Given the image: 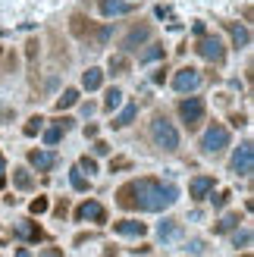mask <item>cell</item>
Segmentation results:
<instances>
[{
    "label": "cell",
    "instance_id": "6da1fadb",
    "mask_svg": "<svg viewBox=\"0 0 254 257\" xmlns=\"http://www.w3.org/2000/svg\"><path fill=\"white\" fill-rule=\"evenodd\" d=\"M122 191L135 195V198H125L122 207H138V210H151V213L173 207L176 198H179V188L163 185V182H157V179H138V182H129Z\"/></svg>",
    "mask_w": 254,
    "mask_h": 257
},
{
    "label": "cell",
    "instance_id": "d590c367",
    "mask_svg": "<svg viewBox=\"0 0 254 257\" xmlns=\"http://www.w3.org/2000/svg\"><path fill=\"white\" fill-rule=\"evenodd\" d=\"M16 257H32V254H29V251H25V248H22V251H16Z\"/></svg>",
    "mask_w": 254,
    "mask_h": 257
},
{
    "label": "cell",
    "instance_id": "7402d4cb",
    "mask_svg": "<svg viewBox=\"0 0 254 257\" xmlns=\"http://www.w3.org/2000/svg\"><path fill=\"white\" fill-rule=\"evenodd\" d=\"M69 179H72V188H75V191H88V179L82 176V170H79V166H75V170L69 173Z\"/></svg>",
    "mask_w": 254,
    "mask_h": 257
},
{
    "label": "cell",
    "instance_id": "83f0119b",
    "mask_svg": "<svg viewBox=\"0 0 254 257\" xmlns=\"http://www.w3.org/2000/svg\"><path fill=\"white\" fill-rule=\"evenodd\" d=\"M79 170H88V173H97V163H94L91 157H82V160H79Z\"/></svg>",
    "mask_w": 254,
    "mask_h": 257
},
{
    "label": "cell",
    "instance_id": "4dcf8cb0",
    "mask_svg": "<svg viewBox=\"0 0 254 257\" xmlns=\"http://www.w3.org/2000/svg\"><path fill=\"white\" fill-rule=\"evenodd\" d=\"M110 69H125V60L116 57V60H110Z\"/></svg>",
    "mask_w": 254,
    "mask_h": 257
},
{
    "label": "cell",
    "instance_id": "5b68a950",
    "mask_svg": "<svg viewBox=\"0 0 254 257\" xmlns=\"http://www.w3.org/2000/svg\"><path fill=\"white\" fill-rule=\"evenodd\" d=\"M198 54L204 57V60H213V63H220L226 57V50H223V41L217 35L207 38V35H201V41H198Z\"/></svg>",
    "mask_w": 254,
    "mask_h": 257
},
{
    "label": "cell",
    "instance_id": "ba28073f",
    "mask_svg": "<svg viewBox=\"0 0 254 257\" xmlns=\"http://www.w3.org/2000/svg\"><path fill=\"white\" fill-rule=\"evenodd\" d=\"M75 220L85 223V220H94V223H104V207L97 201H85L79 210H75Z\"/></svg>",
    "mask_w": 254,
    "mask_h": 257
},
{
    "label": "cell",
    "instance_id": "f1b7e54d",
    "mask_svg": "<svg viewBox=\"0 0 254 257\" xmlns=\"http://www.w3.org/2000/svg\"><path fill=\"white\" fill-rule=\"evenodd\" d=\"M188 251H192V254H204V241H201V238H192V241H188Z\"/></svg>",
    "mask_w": 254,
    "mask_h": 257
},
{
    "label": "cell",
    "instance_id": "30bf717a",
    "mask_svg": "<svg viewBox=\"0 0 254 257\" xmlns=\"http://www.w3.org/2000/svg\"><path fill=\"white\" fill-rule=\"evenodd\" d=\"M188 191H192V198H195V201L207 198L210 191H213V179H210V176H198V179H192V185H188Z\"/></svg>",
    "mask_w": 254,
    "mask_h": 257
},
{
    "label": "cell",
    "instance_id": "3957f363",
    "mask_svg": "<svg viewBox=\"0 0 254 257\" xmlns=\"http://www.w3.org/2000/svg\"><path fill=\"white\" fill-rule=\"evenodd\" d=\"M226 145H229V132H226V125H210L204 138H201V148L207 154H220Z\"/></svg>",
    "mask_w": 254,
    "mask_h": 257
},
{
    "label": "cell",
    "instance_id": "d6986e66",
    "mask_svg": "<svg viewBox=\"0 0 254 257\" xmlns=\"http://www.w3.org/2000/svg\"><path fill=\"white\" fill-rule=\"evenodd\" d=\"M148 38H151V29H135L129 38H125V47H135V44H142V41H148Z\"/></svg>",
    "mask_w": 254,
    "mask_h": 257
},
{
    "label": "cell",
    "instance_id": "ffe728a7",
    "mask_svg": "<svg viewBox=\"0 0 254 257\" xmlns=\"http://www.w3.org/2000/svg\"><path fill=\"white\" fill-rule=\"evenodd\" d=\"M119 104H122V91H119V88H110L107 97H104V107H107V110H116Z\"/></svg>",
    "mask_w": 254,
    "mask_h": 257
},
{
    "label": "cell",
    "instance_id": "603a6c76",
    "mask_svg": "<svg viewBox=\"0 0 254 257\" xmlns=\"http://www.w3.org/2000/svg\"><path fill=\"white\" fill-rule=\"evenodd\" d=\"M235 226H238V213H229V216H223V223H217V232H229Z\"/></svg>",
    "mask_w": 254,
    "mask_h": 257
},
{
    "label": "cell",
    "instance_id": "836d02e7",
    "mask_svg": "<svg viewBox=\"0 0 254 257\" xmlns=\"http://www.w3.org/2000/svg\"><path fill=\"white\" fill-rule=\"evenodd\" d=\"M4 170H7V163H4V157H0V188H4Z\"/></svg>",
    "mask_w": 254,
    "mask_h": 257
},
{
    "label": "cell",
    "instance_id": "1f68e13d",
    "mask_svg": "<svg viewBox=\"0 0 254 257\" xmlns=\"http://www.w3.org/2000/svg\"><path fill=\"white\" fill-rule=\"evenodd\" d=\"M94 154H110V145H104V141H97V145H94Z\"/></svg>",
    "mask_w": 254,
    "mask_h": 257
},
{
    "label": "cell",
    "instance_id": "d4e9b609",
    "mask_svg": "<svg viewBox=\"0 0 254 257\" xmlns=\"http://www.w3.org/2000/svg\"><path fill=\"white\" fill-rule=\"evenodd\" d=\"M232 245H235V248H248V245H251V232H248V229H245V232H235Z\"/></svg>",
    "mask_w": 254,
    "mask_h": 257
},
{
    "label": "cell",
    "instance_id": "7a4b0ae2",
    "mask_svg": "<svg viewBox=\"0 0 254 257\" xmlns=\"http://www.w3.org/2000/svg\"><path fill=\"white\" fill-rule=\"evenodd\" d=\"M151 132H154V141H157L163 151H176V148H179V132L173 128V122H170V119L157 116L154 122H151Z\"/></svg>",
    "mask_w": 254,
    "mask_h": 257
},
{
    "label": "cell",
    "instance_id": "e0dca14e",
    "mask_svg": "<svg viewBox=\"0 0 254 257\" xmlns=\"http://www.w3.org/2000/svg\"><path fill=\"white\" fill-rule=\"evenodd\" d=\"M100 82H104V72H100V69H88V72H85V79H82V85L88 88V91H97Z\"/></svg>",
    "mask_w": 254,
    "mask_h": 257
},
{
    "label": "cell",
    "instance_id": "cb8c5ba5",
    "mask_svg": "<svg viewBox=\"0 0 254 257\" xmlns=\"http://www.w3.org/2000/svg\"><path fill=\"white\" fill-rule=\"evenodd\" d=\"M41 125H44V119H41V116H32L29 122H25L22 132H25V135H38V132H41Z\"/></svg>",
    "mask_w": 254,
    "mask_h": 257
},
{
    "label": "cell",
    "instance_id": "7c38bea8",
    "mask_svg": "<svg viewBox=\"0 0 254 257\" xmlns=\"http://www.w3.org/2000/svg\"><path fill=\"white\" fill-rule=\"evenodd\" d=\"M229 35H232V44L242 50V47H248V41H251V35H248V29L245 25H235V22H229Z\"/></svg>",
    "mask_w": 254,
    "mask_h": 257
},
{
    "label": "cell",
    "instance_id": "9a60e30c",
    "mask_svg": "<svg viewBox=\"0 0 254 257\" xmlns=\"http://www.w3.org/2000/svg\"><path fill=\"white\" fill-rule=\"evenodd\" d=\"M119 235H145V223H135V220H125V223H116L113 226Z\"/></svg>",
    "mask_w": 254,
    "mask_h": 257
},
{
    "label": "cell",
    "instance_id": "8992f818",
    "mask_svg": "<svg viewBox=\"0 0 254 257\" xmlns=\"http://www.w3.org/2000/svg\"><path fill=\"white\" fill-rule=\"evenodd\" d=\"M179 113H182V119L188 125H198L201 116H204V100H201V97H188V100L179 104Z\"/></svg>",
    "mask_w": 254,
    "mask_h": 257
},
{
    "label": "cell",
    "instance_id": "2e32d148",
    "mask_svg": "<svg viewBox=\"0 0 254 257\" xmlns=\"http://www.w3.org/2000/svg\"><path fill=\"white\" fill-rule=\"evenodd\" d=\"M179 232H182V229L176 226L173 220H163V223H160V229H157V235H160L163 241H173V238H179Z\"/></svg>",
    "mask_w": 254,
    "mask_h": 257
},
{
    "label": "cell",
    "instance_id": "4316f807",
    "mask_svg": "<svg viewBox=\"0 0 254 257\" xmlns=\"http://www.w3.org/2000/svg\"><path fill=\"white\" fill-rule=\"evenodd\" d=\"M60 135H63V128H60V125H54V128H50V132L44 135V141H47V145H57Z\"/></svg>",
    "mask_w": 254,
    "mask_h": 257
},
{
    "label": "cell",
    "instance_id": "4fadbf2b",
    "mask_svg": "<svg viewBox=\"0 0 254 257\" xmlns=\"http://www.w3.org/2000/svg\"><path fill=\"white\" fill-rule=\"evenodd\" d=\"M16 235H19V238H32V241H38V238H41V229H38L32 220H22V223H16Z\"/></svg>",
    "mask_w": 254,
    "mask_h": 257
},
{
    "label": "cell",
    "instance_id": "484cf974",
    "mask_svg": "<svg viewBox=\"0 0 254 257\" xmlns=\"http://www.w3.org/2000/svg\"><path fill=\"white\" fill-rule=\"evenodd\" d=\"M47 207H50V204H47V198H35V201H32V207H29V210H32V213H44Z\"/></svg>",
    "mask_w": 254,
    "mask_h": 257
},
{
    "label": "cell",
    "instance_id": "277c9868",
    "mask_svg": "<svg viewBox=\"0 0 254 257\" xmlns=\"http://www.w3.org/2000/svg\"><path fill=\"white\" fill-rule=\"evenodd\" d=\"M232 170L238 176H251V170H254V145H251V141L238 145V151L232 154Z\"/></svg>",
    "mask_w": 254,
    "mask_h": 257
},
{
    "label": "cell",
    "instance_id": "9c48e42d",
    "mask_svg": "<svg viewBox=\"0 0 254 257\" xmlns=\"http://www.w3.org/2000/svg\"><path fill=\"white\" fill-rule=\"evenodd\" d=\"M29 160H32V166H35L38 173H47V170H54V166H57V154L54 151H32Z\"/></svg>",
    "mask_w": 254,
    "mask_h": 257
},
{
    "label": "cell",
    "instance_id": "d6a6232c",
    "mask_svg": "<svg viewBox=\"0 0 254 257\" xmlns=\"http://www.w3.org/2000/svg\"><path fill=\"white\" fill-rule=\"evenodd\" d=\"M160 54H163V50H160V47H154V50H148V54H145V60H157Z\"/></svg>",
    "mask_w": 254,
    "mask_h": 257
},
{
    "label": "cell",
    "instance_id": "8fae6325",
    "mask_svg": "<svg viewBox=\"0 0 254 257\" xmlns=\"http://www.w3.org/2000/svg\"><path fill=\"white\" fill-rule=\"evenodd\" d=\"M132 10V4H119V0H100V13L104 16H125Z\"/></svg>",
    "mask_w": 254,
    "mask_h": 257
},
{
    "label": "cell",
    "instance_id": "5bb4252c",
    "mask_svg": "<svg viewBox=\"0 0 254 257\" xmlns=\"http://www.w3.org/2000/svg\"><path fill=\"white\" fill-rule=\"evenodd\" d=\"M135 116H138V107H135V104H125V107H122V113H119L116 119H113V128H125Z\"/></svg>",
    "mask_w": 254,
    "mask_h": 257
},
{
    "label": "cell",
    "instance_id": "f546056e",
    "mask_svg": "<svg viewBox=\"0 0 254 257\" xmlns=\"http://www.w3.org/2000/svg\"><path fill=\"white\" fill-rule=\"evenodd\" d=\"M226 201H229V191H220V195L217 198H213V207H223V204Z\"/></svg>",
    "mask_w": 254,
    "mask_h": 257
},
{
    "label": "cell",
    "instance_id": "e575fe53",
    "mask_svg": "<svg viewBox=\"0 0 254 257\" xmlns=\"http://www.w3.org/2000/svg\"><path fill=\"white\" fill-rule=\"evenodd\" d=\"M41 257H63V254H60V251H44Z\"/></svg>",
    "mask_w": 254,
    "mask_h": 257
},
{
    "label": "cell",
    "instance_id": "44dd1931",
    "mask_svg": "<svg viewBox=\"0 0 254 257\" xmlns=\"http://www.w3.org/2000/svg\"><path fill=\"white\" fill-rule=\"evenodd\" d=\"M75 100H79V91H75V88H69V91H63V97L57 100V110H66V107H72Z\"/></svg>",
    "mask_w": 254,
    "mask_h": 257
},
{
    "label": "cell",
    "instance_id": "ac0fdd59",
    "mask_svg": "<svg viewBox=\"0 0 254 257\" xmlns=\"http://www.w3.org/2000/svg\"><path fill=\"white\" fill-rule=\"evenodd\" d=\"M13 182H16V188H22V191H29V188L35 185V179L29 176V170H22V166H19V170H13Z\"/></svg>",
    "mask_w": 254,
    "mask_h": 257
},
{
    "label": "cell",
    "instance_id": "52a82bcc",
    "mask_svg": "<svg viewBox=\"0 0 254 257\" xmlns=\"http://www.w3.org/2000/svg\"><path fill=\"white\" fill-rule=\"evenodd\" d=\"M198 85H201V72L192 69V66H188V69H179V72H176V79H173V88H176V91H195Z\"/></svg>",
    "mask_w": 254,
    "mask_h": 257
}]
</instances>
